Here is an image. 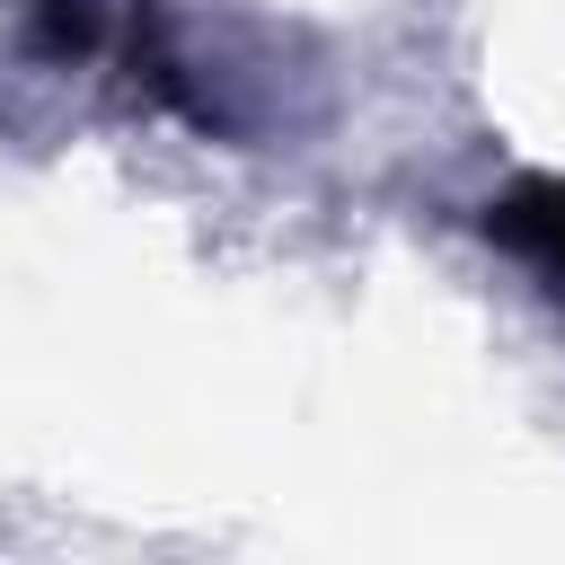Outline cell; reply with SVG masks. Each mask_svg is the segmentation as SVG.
<instances>
[{
  "label": "cell",
  "mask_w": 565,
  "mask_h": 565,
  "mask_svg": "<svg viewBox=\"0 0 565 565\" xmlns=\"http://www.w3.org/2000/svg\"><path fill=\"white\" fill-rule=\"evenodd\" d=\"M486 238H494L512 265H530V282L565 309V177H521V185H503V194L486 203Z\"/></svg>",
  "instance_id": "cell-1"
},
{
  "label": "cell",
  "mask_w": 565,
  "mask_h": 565,
  "mask_svg": "<svg viewBox=\"0 0 565 565\" xmlns=\"http://www.w3.org/2000/svg\"><path fill=\"white\" fill-rule=\"evenodd\" d=\"M35 53H97V0H35Z\"/></svg>",
  "instance_id": "cell-2"
}]
</instances>
